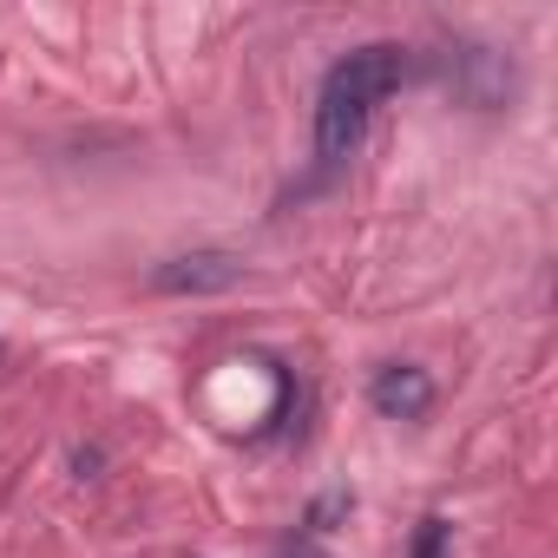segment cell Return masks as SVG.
I'll return each mask as SVG.
<instances>
[{"label":"cell","mask_w":558,"mask_h":558,"mask_svg":"<svg viewBox=\"0 0 558 558\" xmlns=\"http://www.w3.org/2000/svg\"><path fill=\"white\" fill-rule=\"evenodd\" d=\"M276 558H323V551H316L310 538H296V545H283V551H276Z\"/></svg>","instance_id":"8992f818"},{"label":"cell","mask_w":558,"mask_h":558,"mask_svg":"<svg viewBox=\"0 0 558 558\" xmlns=\"http://www.w3.org/2000/svg\"><path fill=\"white\" fill-rule=\"evenodd\" d=\"M447 538H453V525L440 512H427L421 519V538H414V558H447Z\"/></svg>","instance_id":"5b68a950"},{"label":"cell","mask_w":558,"mask_h":558,"mask_svg":"<svg viewBox=\"0 0 558 558\" xmlns=\"http://www.w3.org/2000/svg\"><path fill=\"white\" fill-rule=\"evenodd\" d=\"M408 80V53L375 40V47H355L342 53L329 73H323V93H316V171H342L349 151L362 145L375 106Z\"/></svg>","instance_id":"6da1fadb"},{"label":"cell","mask_w":558,"mask_h":558,"mask_svg":"<svg viewBox=\"0 0 558 558\" xmlns=\"http://www.w3.org/2000/svg\"><path fill=\"white\" fill-rule=\"evenodd\" d=\"M243 276V263L230 256V250H191V256H171L158 276H151V290L158 296H217V290H230Z\"/></svg>","instance_id":"7a4b0ae2"},{"label":"cell","mask_w":558,"mask_h":558,"mask_svg":"<svg viewBox=\"0 0 558 558\" xmlns=\"http://www.w3.org/2000/svg\"><path fill=\"white\" fill-rule=\"evenodd\" d=\"M460 66H466V80H453V93H460L466 106H506V93H512V66H506L499 53L466 47V53H460Z\"/></svg>","instance_id":"277c9868"},{"label":"cell","mask_w":558,"mask_h":558,"mask_svg":"<svg viewBox=\"0 0 558 558\" xmlns=\"http://www.w3.org/2000/svg\"><path fill=\"white\" fill-rule=\"evenodd\" d=\"M368 401H375L381 421H427L434 414V375L414 368V362H388V368H375Z\"/></svg>","instance_id":"3957f363"},{"label":"cell","mask_w":558,"mask_h":558,"mask_svg":"<svg viewBox=\"0 0 558 558\" xmlns=\"http://www.w3.org/2000/svg\"><path fill=\"white\" fill-rule=\"evenodd\" d=\"M0 368H8V349H0Z\"/></svg>","instance_id":"52a82bcc"}]
</instances>
